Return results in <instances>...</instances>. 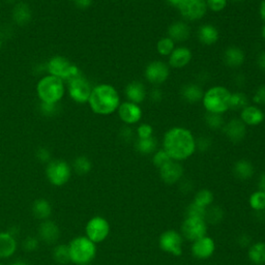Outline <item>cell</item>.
Here are the masks:
<instances>
[{"instance_id": "680465c9", "label": "cell", "mask_w": 265, "mask_h": 265, "mask_svg": "<svg viewBox=\"0 0 265 265\" xmlns=\"http://www.w3.org/2000/svg\"><path fill=\"white\" fill-rule=\"evenodd\" d=\"M131 2H136V0H131Z\"/></svg>"}, {"instance_id": "52a82bcc", "label": "cell", "mask_w": 265, "mask_h": 265, "mask_svg": "<svg viewBox=\"0 0 265 265\" xmlns=\"http://www.w3.org/2000/svg\"><path fill=\"white\" fill-rule=\"evenodd\" d=\"M46 175L53 185L61 186L69 181L71 168L64 161H52L47 166Z\"/></svg>"}, {"instance_id": "9a60e30c", "label": "cell", "mask_w": 265, "mask_h": 265, "mask_svg": "<svg viewBox=\"0 0 265 265\" xmlns=\"http://www.w3.org/2000/svg\"><path fill=\"white\" fill-rule=\"evenodd\" d=\"M191 251H192V255L195 258L200 260H206L211 258L216 251L215 240L212 237L205 235L201 238L193 241Z\"/></svg>"}, {"instance_id": "30bf717a", "label": "cell", "mask_w": 265, "mask_h": 265, "mask_svg": "<svg viewBox=\"0 0 265 265\" xmlns=\"http://www.w3.org/2000/svg\"><path fill=\"white\" fill-rule=\"evenodd\" d=\"M181 233L184 238L195 241L207 233V223L203 219L186 217L181 225Z\"/></svg>"}, {"instance_id": "816d5d0a", "label": "cell", "mask_w": 265, "mask_h": 265, "mask_svg": "<svg viewBox=\"0 0 265 265\" xmlns=\"http://www.w3.org/2000/svg\"><path fill=\"white\" fill-rule=\"evenodd\" d=\"M185 2V0H167V3L173 7V8H176L178 10V8Z\"/></svg>"}, {"instance_id": "ffe728a7", "label": "cell", "mask_w": 265, "mask_h": 265, "mask_svg": "<svg viewBox=\"0 0 265 265\" xmlns=\"http://www.w3.org/2000/svg\"><path fill=\"white\" fill-rule=\"evenodd\" d=\"M124 92L128 102L135 103L138 105L143 103L147 97L146 88L144 84L140 81H132L128 83L125 87Z\"/></svg>"}, {"instance_id": "94428289", "label": "cell", "mask_w": 265, "mask_h": 265, "mask_svg": "<svg viewBox=\"0 0 265 265\" xmlns=\"http://www.w3.org/2000/svg\"><path fill=\"white\" fill-rule=\"evenodd\" d=\"M0 44H2V42H0Z\"/></svg>"}, {"instance_id": "e575fe53", "label": "cell", "mask_w": 265, "mask_h": 265, "mask_svg": "<svg viewBox=\"0 0 265 265\" xmlns=\"http://www.w3.org/2000/svg\"><path fill=\"white\" fill-rule=\"evenodd\" d=\"M175 49V43L168 36L162 37L157 44V51L161 56H169Z\"/></svg>"}, {"instance_id": "4dcf8cb0", "label": "cell", "mask_w": 265, "mask_h": 265, "mask_svg": "<svg viewBox=\"0 0 265 265\" xmlns=\"http://www.w3.org/2000/svg\"><path fill=\"white\" fill-rule=\"evenodd\" d=\"M157 145H158V142L156 138L153 136L146 139H138L135 144V147H136V150L142 155H150L156 153Z\"/></svg>"}, {"instance_id": "ab89813d", "label": "cell", "mask_w": 265, "mask_h": 265, "mask_svg": "<svg viewBox=\"0 0 265 265\" xmlns=\"http://www.w3.org/2000/svg\"><path fill=\"white\" fill-rule=\"evenodd\" d=\"M205 214H206V209L199 206L192 202L187 207H186V217L191 218H199V219H205Z\"/></svg>"}, {"instance_id": "91938a15", "label": "cell", "mask_w": 265, "mask_h": 265, "mask_svg": "<svg viewBox=\"0 0 265 265\" xmlns=\"http://www.w3.org/2000/svg\"><path fill=\"white\" fill-rule=\"evenodd\" d=\"M0 265H4V264H0Z\"/></svg>"}, {"instance_id": "484cf974", "label": "cell", "mask_w": 265, "mask_h": 265, "mask_svg": "<svg viewBox=\"0 0 265 265\" xmlns=\"http://www.w3.org/2000/svg\"><path fill=\"white\" fill-rule=\"evenodd\" d=\"M203 94H204V92H203L202 88L194 83L184 85L181 89L182 99L190 104H195V103L202 101Z\"/></svg>"}, {"instance_id": "83f0119b", "label": "cell", "mask_w": 265, "mask_h": 265, "mask_svg": "<svg viewBox=\"0 0 265 265\" xmlns=\"http://www.w3.org/2000/svg\"><path fill=\"white\" fill-rule=\"evenodd\" d=\"M248 256L250 261L255 265L265 264V242L259 241L252 244L249 249Z\"/></svg>"}, {"instance_id": "1f68e13d", "label": "cell", "mask_w": 265, "mask_h": 265, "mask_svg": "<svg viewBox=\"0 0 265 265\" xmlns=\"http://www.w3.org/2000/svg\"><path fill=\"white\" fill-rule=\"evenodd\" d=\"M249 105V100L245 93L237 91V92H231L230 97V105L229 109L241 111L243 108H245Z\"/></svg>"}, {"instance_id": "9c48e42d", "label": "cell", "mask_w": 265, "mask_h": 265, "mask_svg": "<svg viewBox=\"0 0 265 265\" xmlns=\"http://www.w3.org/2000/svg\"><path fill=\"white\" fill-rule=\"evenodd\" d=\"M183 237L176 230L170 229L163 232L159 238L160 249L168 254L179 257L182 255Z\"/></svg>"}, {"instance_id": "2e32d148", "label": "cell", "mask_w": 265, "mask_h": 265, "mask_svg": "<svg viewBox=\"0 0 265 265\" xmlns=\"http://www.w3.org/2000/svg\"><path fill=\"white\" fill-rule=\"evenodd\" d=\"M161 179L167 184H175L183 176V167L179 162L170 161L159 169Z\"/></svg>"}, {"instance_id": "d6a6232c", "label": "cell", "mask_w": 265, "mask_h": 265, "mask_svg": "<svg viewBox=\"0 0 265 265\" xmlns=\"http://www.w3.org/2000/svg\"><path fill=\"white\" fill-rule=\"evenodd\" d=\"M53 258L57 263H59L61 265H65L66 263H70L71 258H70V253H69V247L65 244L57 245L53 251Z\"/></svg>"}, {"instance_id": "74e56055", "label": "cell", "mask_w": 265, "mask_h": 265, "mask_svg": "<svg viewBox=\"0 0 265 265\" xmlns=\"http://www.w3.org/2000/svg\"><path fill=\"white\" fill-rule=\"evenodd\" d=\"M205 122L212 129H219L223 128L224 126V119L221 114H215V113H209L205 115Z\"/></svg>"}, {"instance_id": "f1b7e54d", "label": "cell", "mask_w": 265, "mask_h": 265, "mask_svg": "<svg viewBox=\"0 0 265 265\" xmlns=\"http://www.w3.org/2000/svg\"><path fill=\"white\" fill-rule=\"evenodd\" d=\"M52 213L51 204L46 199H36L32 204V214L39 220H47Z\"/></svg>"}, {"instance_id": "11a10c76", "label": "cell", "mask_w": 265, "mask_h": 265, "mask_svg": "<svg viewBox=\"0 0 265 265\" xmlns=\"http://www.w3.org/2000/svg\"><path fill=\"white\" fill-rule=\"evenodd\" d=\"M11 265H28V264L26 262H24V261H16V262L12 263Z\"/></svg>"}, {"instance_id": "7c38bea8", "label": "cell", "mask_w": 265, "mask_h": 265, "mask_svg": "<svg viewBox=\"0 0 265 265\" xmlns=\"http://www.w3.org/2000/svg\"><path fill=\"white\" fill-rule=\"evenodd\" d=\"M144 76L150 84L160 85L168 80L170 76V69L165 62L161 60L152 61L146 65Z\"/></svg>"}, {"instance_id": "f6af8a7d", "label": "cell", "mask_w": 265, "mask_h": 265, "mask_svg": "<svg viewBox=\"0 0 265 265\" xmlns=\"http://www.w3.org/2000/svg\"><path fill=\"white\" fill-rule=\"evenodd\" d=\"M23 247H24V250L31 252V251H34L37 249L39 241H37V239H35L33 237H27L23 243Z\"/></svg>"}, {"instance_id": "8992f818", "label": "cell", "mask_w": 265, "mask_h": 265, "mask_svg": "<svg viewBox=\"0 0 265 265\" xmlns=\"http://www.w3.org/2000/svg\"><path fill=\"white\" fill-rule=\"evenodd\" d=\"M48 70L50 75L58 77L61 80H68L69 82L82 77L78 66L72 64L68 59L61 56H55L50 59Z\"/></svg>"}, {"instance_id": "44dd1931", "label": "cell", "mask_w": 265, "mask_h": 265, "mask_svg": "<svg viewBox=\"0 0 265 265\" xmlns=\"http://www.w3.org/2000/svg\"><path fill=\"white\" fill-rule=\"evenodd\" d=\"M191 36L190 26L183 21H176L168 28V37L174 43H183Z\"/></svg>"}, {"instance_id": "4fadbf2b", "label": "cell", "mask_w": 265, "mask_h": 265, "mask_svg": "<svg viewBox=\"0 0 265 265\" xmlns=\"http://www.w3.org/2000/svg\"><path fill=\"white\" fill-rule=\"evenodd\" d=\"M118 116L122 122L127 125L136 124L142 118V109L138 104L131 102H124L120 103L117 109Z\"/></svg>"}, {"instance_id": "ee69618b", "label": "cell", "mask_w": 265, "mask_h": 265, "mask_svg": "<svg viewBox=\"0 0 265 265\" xmlns=\"http://www.w3.org/2000/svg\"><path fill=\"white\" fill-rule=\"evenodd\" d=\"M253 102L256 105L265 106V85L258 87V89L256 90V92L253 97Z\"/></svg>"}, {"instance_id": "f546056e", "label": "cell", "mask_w": 265, "mask_h": 265, "mask_svg": "<svg viewBox=\"0 0 265 265\" xmlns=\"http://www.w3.org/2000/svg\"><path fill=\"white\" fill-rule=\"evenodd\" d=\"M193 202L199 206L207 209L214 202V194L209 188H202L196 193Z\"/></svg>"}, {"instance_id": "e0dca14e", "label": "cell", "mask_w": 265, "mask_h": 265, "mask_svg": "<svg viewBox=\"0 0 265 265\" xmlns=\"http://www.w3.org/2000/svg\"><path fill=\"white\" fill-rule=\"evenodd\" d=\"M223 130L231 142L238 143L242 141L247 135V125L240 118H233L228 123L224 124Z\"/></svg>"}, {"instance_id": "7402d4cb", "label": "cell", "mask_w": 265, "mask_h": 265, "mask_svg": "<svg viewBox=\"0 0 265 265\" xmlns=\"http://www.w3.org/2000/svg\"><path fill=\"white\" fill-rule=\"evenodd\" d=\"M39 234L43 241L48 244H52L57 241L60 235L58 226L52 221H45L39 227Z\"/></svg>"}, {"instance_id": "6da1fadb", "label": "cell", "mask_w": 265, "mask_h": 265, "mask_svg": "<svg viewBox=\"0 0 265 265\" xmlns=\"http://www.w3.org/2000/svg\"><path fill=\"white\" fill-rule=\"evenodd\" d=\"M163 149L172 161L181 162L191 158L197 147L192 131L182 126L169 128L163 138Z\"/></svg>"}, {"instance_id": "f35d334b", "label": "cell", "mask_w": 265, "mask_h": 265, "mask_svg": "<svg viewBox=\"0 0 265 265\" xmlns=\"http://www.w3.org/2000/svg\"><path fill=\"white\" fill-rule=\"evenodd\" d=\"M14 19L19 24H24L28 22V20L30 19V12L28 8L23 4L18 6L14 12Z\"/></svg>"}, {"instance_id": "f5cc1de1", "label": "cell", "mask_w": 265, "mask_h": 265, "mask_svg": "<svg viewBox=\"0 0 265 265\" xmlns=\"http://www.w3.org/2000/svg\"><path fill=\"white\" fill-rule=\"evenodd\" d=\"M259 14H260L261 19L263 20V22H264V24H265V0H262V3L260 4Z\"/></svg>"}, {"instance_id": "7a4b0ae2", "label": "cell", "mask_w": 265, "mask_h": 265, "mask_svg": "<svg viewBox=\"0 0 265 265\" xmlns=\"http://www.w3.org/2000/svg\"><path fill=\"white\" fill-rule=\"evenodd\" d=\"M88 104L96 114L110 115L117 111L120 105V97L114 86L100 84L92 88Z\"/></svg>"}, {"instance_id": "3957f363", "label": "cell", "mask_w": 265, "mask_h": 265, "mask_svg": "<svg viewBox=\"0 0 265 265\" xmlns=\"http://www.w3.org/2000/svg\"><path fill=\"white\" fill-rule=\"evenodd\" d=\"M231 91L224 86H214L207 89L202 98V104L204 109L209 113L221 114L229 110Z\"/></svg>"}, {"instance_id": "8d00e7d4", "label": "cell", "mask_w": 265, "mask_h": 265, "mask_svg": "<svg viewBox=\"0 0 265 265\" xmlns=\"http://www.w3.org/2000/svg\"><path fill=\"white\" fill-rule=\"evenodd\" d=\"M91 162L86 157H79L74 162L75 171L79 175H85L91 170Z\"/></svg>"}, {"instance_id": "bcb514c9", "label": "cell", "mask_w": 265, "mask_h": 265, "mask_svg": "<svg viewBox=\"0 0 265 265\" xmlns=\"http://www.w3.org/2000/svg\"><path fill=\"white\" fill-rule=\"evenodd\" d=\"M257 64H258V68L265 73V51H263L262 53L259 54L258 59H257Z\"/></svg>"}, {"instance_id": "f907efd6", "label": "cell", "mask_w": 265, "mask_h": 265, "mask_svg": "<svg viewBox=\"0 0 265 265\" xmlns=\"http://www.w3.org/2000/svg\"><path fill=\"white\" fill-rule=\"evenodd\" d=\"M121 136L123 137V138H125V139H131V137H132V130L129 128V127H124V129L122 130V132H121Z\"/></svg>"}, {"instance_id": "60d3db41", "label": "cell", "mask_w": 265, "mask_h": 265, "mask_svg": "<svg viewBox=\"0 0 265 265\" xmlns=\"http://www.w3.org/2000/svg\"><path fill=\"white\" fill-rule=\"evenodd\" d=\"M170 161H171L170 157L167 155V153L164 149H160L154 154L153 163L158 169H160L161 167H163L165 164H167Z\"/></svg>"}, {"instance_id": "cb8c5ba5", "label": "cell", "mask_w": 265, "mask_h": 265, "mask_svg": "<svg viewBox=\"0 0 265 265\" xmlns=\"http://www.w3.org/2000/svg\"><path fill=\"white\" fill-rule=\"evenodd\" d=\"M245 60L244 52L235 46H231L224 52V62L229 68H239Z\"/></svg>"}, {"instance_id": "4316f807", "label": "cell", "mask_w": 265, "mask_h": 265, "mask_svg": "<svg viewBox=\"0 0 265 265\" xmlns=\"http://www.w3.org/2000/svg\"><path fill=\"white\" fill-rule=\"evenodd\" d=\"M254 172H255L254 166L248 160H239L235 163L233 167L234 175L241 180L250 179L254 175Z\"/></svg>"}, {"instance_id": "b9f144b4", "label": "cell", "mask_w": 265, "mask_h": 265, "mask_svg": "<svg viewBox=\"0 0 265 265\" xmlns=\"http://www.w3.org/2000/svg\"><path fill=\"white\" fill-rule=\"evenodd\" d=\"M207 9L214 13L224 11L228 5V0H206Z\"/></svg>"}, {"instance_id": "8fae6325", "label": "cell", "mask_w": 265, "mask_h": 265, "mask_svg": "<svg viewBox=\"0 0 265 265\" xmlns=\"http://www.w3.org/2000/svg\"><path fill=\"white\" fill-rule=\"evenodd\" d=\"M206 0H185L178 8L181 17L186 21L201 20L207 13Z\"/></svg>"}, {"instance_id": "603a6c76", "label": "cell", "mask_w": 265, "mask_h": 265, "mask_svg": "<svg viewBox=\"0 0 265 265\" xmlns=\"http://www.w3.org/2000/svg\"><path fill=\"white\" fill-rule=\"evenodd\" d=\"M17 241L11 232H0V259H6L15 254Z\"/></svg>"}, {"instance_id": "ac0fdd59", "label": "cell", "mask_w": 265, "mask_h": 265, "mask_svg": "<svg viewBox=\"0 0 265 265\" xmlns=\"http://www.w3.org/2000/svg\"><path fill=\"white\" fill-rule=\"evenodd\" d=\"M239 118L247 126H257L264 121L265 115L258 106L248 105L240 111Z\"/></svg>"}, {"instance_id": "681fc988", "label": "cell", "mask_w": 265, "mask_h": 265, "mask_svg": "<svg viewBox=\"0 0 265 265\" xmlns=\"http://www.w3.org/2000/svg\"><path fill=\"white\" fill-rule=\"evenodd\" d=\"M49 157H50V155H49V153H48L46 149H40V152L37 153V158H39L41 161H43V162L48 161V160H49Z\"/></svg>"}, {"instance_id": "d590c367", "label": "cell", "mask_w": 265, "mask_h": 265, "mask_svg": "<svg viewBox=\"0 0 265 265\" xmlns=\"http://www.w3.org/2000/svg\"><path fill=\"white\" fill-rule=\"evenodd\" d=\"M223 211L219 206H210L206 209V214H205V222L207 224H213L216 225L219 222L222 221L223 219Z\"/></svg>"}, {"instance_id": "277c9868", "label": "cell", "mask_w": 265, "mask_h": 265, "mask_svg": "<svg viewBox=\"0 0 265 265\" xmlns=\"http://www.w3.org/2000/svg\"><path fill=\"white\" fill-rule=\"evenodd\" d=\"M71 262L77 265L89 264L97 255V245L87 236H78L69 244Z\"/></svg>"}, {"instance_id": "7dc6e473", "label": "cell", "mask_w": 265, "mask_h": 265, "mask_svg": "<svg viewBox=\"0 0 265 265\" xmlns=\"http://www.w3.org/2000/svg\"><path fill=\"white\" fill-rule=\"evenodd\" d=\"M150 98H152V101L154 102H160L163 98V92L159 89V88H155L152 90V93H150Z\"/></svg>"}, {"instance_id": "5bb4252c", "label": "cell", "mask_w": 265, "mask_h": 265, "mask_svg": "<svg viewBox=\"0 0 265 265\" xmlns=\"http://www.w3.org/2000/svg\"><path fill=\"white\" fill-rule=\"evenodd\" d=\"M91 90L90 84L83 77L76 78L69 82L70 96L77 103H88Z\"/></svg>"}, {"instance_id": "c3c4849f", "label": "cell", "mask_w": 265, "mask_h": 265, "mask_svg": "<svg viewBox=\"0 0 265 265\" xmlns=\"http://www.w3.org/2000/svg\"><path fill=\"white\" fill-rule=\"evenodd\" d=\"M92 3V0H75V4L80 9H86L89 8Z\"/></svg>"}, {"instance_id": "836d02e7", "label": "cell", "mask_w": 265, "mask_h": 265, "mask_svg": "<svg viewBox=\"0 0 265 265\" xmlns=\"http://www.w3.org/2000/svg\"><path fill=\"white\" fill-rule=\"evenodd\" d=\"M250 206L256 212L265 211V194L260 190L254 192L250 197Z\"/></svg>"}, {"instance_id": "7bdbcfd3", "label": "cell", "mask_w": 265, "mask_h": 265, "mask_svg": "<svg viewBox=\"0 0 265 265\" xmlns=\"http://www.w3.org/2000/svg\"><path fill=\"white\" fill-rule=\"evenodd\" d=\"M138 139H146L154 136V127L148 123H142L137 127Z\"/></svg>"}, {"instance_id": "6f0895ef", "label": "cell", "mask_w": 265, "mask_h": 265, "mask_svg": "<svg viewBox=\"0 0 265 265\" xmlns=\"http://www.w3.org/2000/svg\"><path fill=\"white\" fill-rule=\"evenodd\" d=\"M233 3H242V2H244V0H232Z\"/></svg>"}, {"instance_id": "d4e9b609", "label": "cell", "mask_w": 265, "mask_h": 265, "mask_svg": "<svg viewBox=\"0 0 265 265\" xmlns=\"http://www.w3.org/2000/svg\"><path fill=\"white\" fill-rule=\"evenodd\" d=\"M220 39L218 28L212 24H204L198 30V40L206 46L215 45Z\"/></svg>"}, {"instance_id": "ba28073f", "label": "cell", "mask_w": 265, "mask_h": 265, "mask_svg": "<svg viewBox=\"0 0 265 265\" xmlns=\"http://www.w3.org/2000/svg\"><path fill=\"white\" fill-rule=\"evenodd\" d=\"M86 236L96 244L103 242L110 233L109 222L100 216L90 219L85 227Z\"/></svg>"}, {"instance_id": "db71d44e", "label": "cell", "mask_w": 265, "mask_h": 265, "mask_svg": "<svg viewBox=\"0 0 265 265\" xmlns=\"http://www.w3.org/2000/svg\"><path fill=\"white\" fill-rule=\"evenodd\" d=\"M259 190L265 194V172L260 176V180H259Z\"/></svg>"}, {"instance_id": "5b68a950", "label": "cell", "mask_w": 265, "mask_h": 265, "mask_svg": "<svg viewBox=\"0 0 265 265\" xmlns=\"http://www.w3.org/2000/svg\"><path fill=\"white\" fill-rule=\"evenodd\" d=\"M40 100L46 105H54L59 102L64 94L63 80L49 75L40 80L36 87Z\"/></svg>"}, {"instance_id": "9f6ffc18", "label": "cell", "mask_w": 265, "mask_h": 265, "mask_svg": "<svg viewBox=\"0 0 265 265\" xmlns=\"http://www.w3.org/2000/svg\"><path fill=\"white\" fill-rule=\"evenodd\" d=\"M261 35H262L263 40L265 41V24L263 25V27H262V29H261Z\"/></svg>"}, {"instance_id": "d6986e66", "label": "cell", "mask_w": 265, "mask_h": 265, "mask_svg": "<svg viewBox=\"0 0 265 265\" xmlns=\"http://www.w3.org/2000/svg\"><path fill=\"white\" fill-rule=\"evenodd\" d=\"M192 51L186 47H178L169 55V65L173 69H182L192 60Z\"/></svg>"}]
</instances>
